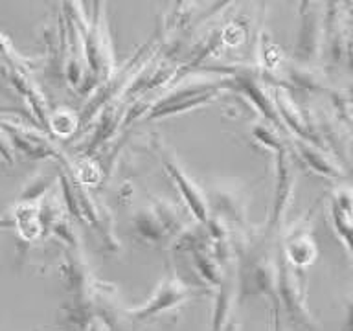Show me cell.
<instances>
[{"label": "cell", "mask_w": 353, "mask_h": 331, "mask_svg": "<svg viewBox=\"0 0 353 331\" xmlns=\"http://www.w3.org/2000/svg\"><path fill=\"white\" fill-rule=\"evenodd\" d=\"M0 160L6 166H13V162H15V149L11 146L10 138H8L2 127H0Z\"/></svg>", "instance_id": "16"}, {"label": "cell", "mask_w": 353, "mask_h": 331, "mask_svg": "<svg viewBox=\"0 0 353 331\" xmlns=\"http://www.w3.org/2000/svg\"><path fill=\"white\" fill-rule=\"evenodd\" d=\"M314 2H319V0H298V15H302L303 11L307 10L309 6H313Z\"/></svg>", "instance_id": "18"}, {"label": "cell", "mask_w": 353, "mask_h": 331, "mask_svg": "<svg viewBox=\"0 0 353 331\" xmlns=\"http://www.w3.org/2000/svg\"><path fill=\"white\" fill-rule=\"evenodd\" d=\"M232 79H223V81H204V83H190L182 87L171 90L160 98L157 103L145 110L148 120H157V118H165V116H175L188 112V110L203 107L208 101L217 98V94L223 90V87H230Z\"/></svg>", "instance_id": "3"}, {"label": "cell", "mask_w": 353, "mask_h": 331, "mask_svg": "<svg viewBox=\"0 0 353 331\" xmlns=\"http://www.w3.org/2000/svg\"><path fill=\"white\" fill-rule=\"evenodd\" d=\"M203 291L193 289L179 278V276H168L165 280L159 285V289L153 292V297L149 298L148 302L140 305V308L132 309L131 317L137 320L138 324H143L145 320L154 319L157 314L171 311L173 308H179L182 303L190 300V298L197 297Z\"/></svg>", "instance_id": "5"}, {"label": "cell", "mask_w": 353, "mask_h": 331, "mask_svg": "<svg viewBox=\"0 0 353 331\" xmlns=\"http://www.w3.org/2000/svg\"><path fill=\"white\" fill-rule=\"evenodd\" d=\"M8 226H11V217H8V215H6V217H2V219H0V230H4V228H8Z\"/></svg>", "instance_id": "19"}, {"label": "cell", "mask_w": 353, "mask_h": 331, "mask_svg": "<svg viewBox=\"0 0 353 331\" xmlns=\"http://www.w3.org/2000/svg\"><path fill=\"white\" fill-rule=\"evenodd\" d=\"M76 123L77 118L72 114L70 110H59V112L48 116L46 129L57 137H70L72 132L76 131Z\"/></svg>", "instance_id": "13"}, {"label": "cell", "mask_w": 353, "mask_h": 331, "mask_svg": "<svg viewBox=\"0 0 353 331\" xmlns=\"http://www.w3.org/2000/svg\"><path fill=\"white\" fill-rule=\"evenodd\" d=\"M269 331H283V325L280 322V303L272 302V319H270Z\"/></svg>", "instance_id": "17"}, {"label": "cell", "mask_w": 353, "mask_h": 331, "mask_svg": "<svg viewBox=\"0 0 353 331\" xmlns=\"http://www.w3.org/2000/svg\"><path fill=\"white\" fill-rule=\"evenodd\" d=\"M296 151L298 159L302 160V162H305L307 168H311V171H314L316 175L330 177V179L339 175V168H336V166L333 164L316 146H313V143L309 142V140L298 138Z\"/></svg>", "instance_id": "12"}, {"label": "cell", "mask_w": 353, "mask_h": 331, "mask_svg": "<svg viewBox=\"0 0 353 331\" xmlns=\"http://www.w3.org/2000/svg\"><path fill=\"white\" fill-rule=\"evenodd\" d=\"M206 203H208V212H212L214 217L221 219L230 228L247 225V206L236 190L215 188L210 195H206Z\"/></svg>", "instance_id": "9"}, {"label": "cell", "mask_w": 353, "mask_h": 331, "mask_svg": "<svg viewBox=\"0 0 353 331\" xmlns=\"http://www.w3.org/2000/svg\"><path fill=\"white\" fill-rule=\"evenodd\" d=\"M276 182L274 195H272V208H270L269 225L265 228L267 236H276V230L280 228L285 217L289 204L292 199V190H294V166H292V157L289 149L283 148L276 151Z\"/></svg>", "instance_id": "6"}, {"label": "cell", "mask_w": 353, "mask_h": 331, "mask_svg": "<svg viewBox=\"0 0 353 331\" xmlns=\"http://www.w3.org/2000/svg\"><path fill=\"white\" fill-rule=\"evenodd\" d=\"M281 254L287 259V263L298 270L307 269L309 265L316 259V243L313 234L305 225L296 226L280 245Z\"/></svg>", "instance_id": "10"}, {"label": "cell", "mask_w": 353, "mask_h": 331, "mask_svg": "<svg viewBox=\"0 0 353 331\" xmlns=\"http://www.w3.org/2000/svg\"><path fill=\"white\" fill-rule=\"evenodd\" d=\"M151 149L157 153L162 168H164L168 177L171 179V182L175 184L179 193H181L182 201H184V204L190 210V214L193 215L195 223H204L210 215L208 203H206V193L192 181V177H188L186 170L179 164L175 154L165 148L164 142L159 137L151 138Z\"/></svg>", "instance_id": "4"}, {"label": "cell", "mask_w": 353, "mask_h": 331, "mask_svg": "<svg viewBox=\"0 0 353 331\" xmlns=\"http://www.w3.org/2000/svg\"><path fill=\"white\" fill-rule=\"evenodd\" d=\"M0 127L4 129V132L10 138L13 149L21 151L22 154H26L30 159L48 160L59 157L57 149L54 148V143L50 142L48 138L39 131H33L21 121L0 118Z\"/></svg>", "instance_id": "8"}, {"label": "cell", "mask_w": 353, "mask_h": 331, "mask_svg": "<svg viewBox=\"0 0 353 331\" xmlns=\"http://www.w3.org/2000/svg\"><path fill=\"white\" fill-rule=\"evenodd\" d=\"M305 278L303 270H298L287 263L281 254V248L276 250V302L281 303L287 319L296 330L313 331L316 330V320L309 313L305 303Z\"/></svg>", "instance_id": "1"}, {"label": "cell", "mask_w": 353, "mask_h": 331, "mask_svg": "<svg viewBox=\"0 0 353 331\" xmlns=\"http://www.w3.org/2000/svg\"><path fill=\"white\" fill-rule=\"evenodd\" d=\"M252 134L259 140V143H263L265 148L272 149V151H280V149L285 148V143L281 142V138L278 137V132L272 129V127L265 126V123H259V126L254 127Z\"/></svg>", "instance_id": "14"}, {"label": "cell", "mask_w": 353, "mask_h": 331, "mask_svg": "<svg viewBox=\"0 0 353 331\" xmlns=\"http://www.w3.org/2000/svg\"><path fill=\"white\" fill-rule=\"evenodd\" d=\"M232 2H236V0H212V4H210L208 8H204L203 13H199V17H195V19H193L192 24L193 26H197V24H201V22L208 21V19H212V17L217 15L219 11H223L225 8H228Z\"/></svg>", "instance_id": "15"}, {"label": "cell", "mask_w": 353, "mask_h": 331, "mask_svg": "<svg viewBox=\"0 0 353 331\" xmlns=\"http://www.w3.org/2000/svg\"><path fill=\"white\" fill-rule=\"evenodd\" d=\"M132 228L137 232L138 239L149 245H159L165 239L181 236L188 225L175 208V204L168 203L164 199L151 197L148 206L137 210L132 217Z\"/></svg>", "instance_id": "2"}, {"label": "cell", "mask_w": 353, "mask_h": 331, "mask_svg": "<svg viewBox=\"0 0 353 331\" xmlns=\"http://www.w3.org/2000/svg\"><path fill=\"white\" fill-rule=\"evenodd\" d=\"M330 215L335 234L342 241L346 252H352V193L350 190H341L331 199Z\"/></svg>", "instance_id": "11"}, {"label": "cell", "mask_w": 353, "mask_h": 331, "mask_svg": "<svg viewBox=\"0 0 353 331\" xmlns=\"http://www.w3.org/2000/svg\"><path fill=\"white\" fill-rule=\"evenodd\" d=\"M298 32L296 57L303 63L319 59L324 48V0L314 2L303 11Z\"/></svg>", "instance_id": "7"}]
</instances>
